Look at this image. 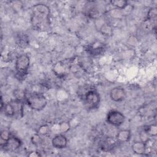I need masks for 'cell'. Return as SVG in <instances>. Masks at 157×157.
<instances>
[{
  "mask_svg": "<svg viewBox=\"0 0 157 157\" xmlns=\"http://www.w3.org/2000/svg\"><path fill=\"white\" fill-rule=\"evenodd\" d=\"M50 9L43 4H39L33 6L31 23L33 27L37 29L44 30L49 26Z\"/></svg>",
  "mask_w": 157,
  "mask_h": 157,
  "instance_id": "cell-1",
  "label": "cell"
},
{
  "mask_svg": "<svg viewBox=\"0 0 157 157\" xmlns=\"http://www.w3.org/2000/svg\"><path fill=\"white\" fill-rule=\"evenodd\" d=\"M25 101L33 110L40 111L44 109L47 104L46 98L39 92H28L25 93Z\"/></svg>",
  "mask_w": 157,
  "mask_h": 157,
  "instance_id": "cell-2",
  "label": "cell"
},
{
  "mask_svg": "<svg viewBox=\"0 0 157 157\" xmlns=\"http://www.w3.org/2000/svg\"><path fill=\"white\" fill-rule=\"evenodd\" d=\"M30 59L26 54H22L17 57L15 61V70L18 75L20 77H25L29 69Z\"/></svg>",
  "mask_w": 157,
  "mask_h": 157,
  "instance_id": "cell-3",
  "label": "cell"
},
{
  "mask_svg": "<svg viewBox=\"0 0 157 157\" xmlns=\"http://www.w3.org/2000/svg\"><path fill=\"white\" fill-rule=\"evenodd\" d=\"M84 101L87 108L90 109H95L100 102V96L96 91L91 90L85 94Z\"/></svg>",
  "mask_w": 157,
  "mask_h": 157,
  "instance_id": "cell-4",
  "label": "cell"
},
{
  "mask_svg": "<svg viewBox=\"0 0 157 157\" xmlns=\"http://www.w3.org/2000/svg\"><path fill=\"white\" fill-rule=\"evenodd\" d=\"M125 120L124 115L120 111L112 110L109 112L106 117V120L108 123L115 126H119L121 125Z\"/></svg>",
  "mask_w": 157,
  "mask_h": 157,
  "instance_id": "cell-5",
  "label": "cell"
},
{
  "mask_svg": "<svg viewBox=\"0 0 157 157\" xmlns=\"http://www.w3.org/2000/svg\"><path fill=\"white\" fill-rule=\"evenodd\" d=\"M21 145V142L19 138L14 136H10L9 139L1 146L8 151H15L20 148Z\"/></svg>",
  "mask_w": 157,
  "mask_h": 157,
  "instance_id": "cell-6",
  "label": "cell"
},
{
  "mask_svg": "<svg viewBox=\"0 0 157 157\" xmlns=\"http://www.w3.org/2000/svg\"><path fill=\"white\" fill-rule=\"evenodd\" d=\"M110 98L114 102H121L126 98L125 90L121 87H115L110 91Z\"/></svg>",
  "mask_w": 157,
  "mask_h": 157,
  "instance_id": "cell-7",
  "label": "cell"
},
{
  "mask_svg": "<svg viewBox=\"0 0 157 157\" xmlns=\"http://www.w3.org/2000/svg\"><path fill=\"white\" fill-rule=\"evenodd\" d=\"M67 144V140L66 136L63 134H59L53 137L52 140V144L53 147L56 148H66Z\"/></svg>",
  "mask_w": 157,
  "mask_h": 157,
  "instance_id": "cell-8",
  "label": "cell"
},
{
  "mask_svg": "<svg viewBox=\"0 0 157 157\" xmlns=\"http://www.w3.org/2000/svg\"><path fill=\"white\" fill-rule=\"evenodd\" d=\"M132 150L137 155H144L147 151V144L143 141L135 142L132 144Z\"/></svg>",
  "mask_w": 157,
  "mask_h": 157,
  "instance_id": "cell-9",
  "label": "cell"
},
{
  "mask_svg": "<svg viewBox=\"0 0 157 157\" xmlns=\"http://www.w3.org/2000/svg\"><path fill=\"white\" fill-rule=\"evenodd\" d=\"M131 133L128 129L120 130L117 134L116 140L120 143H124L128 142L131 138Z\"/></svg>",
  "mask_w": 157,
  "mask_h": 157,
  "instance_id": "cell-10",
  "label": "cell"
},
{
  "mask_svg": "<svg viewBox=\"0 0 157 157\" xmlns=\"http://www.w3.org/2000/svg\"><path fill=\"white\" fill-rule=\"evenodd\" d=\"M115 143H116V140H115L113 139L111 137H108L105 139L104 140H103V142L101 144V148L103 151H110L113 148V147H115Z\"/></svg>",
  "mask_w": 157,
  "mask_h": 157,
  "instance_id": "cell-11",
  "label": "cell"
},
{
  "mask_svg": "<svg viewBox=\"0 0 157 157\" xmlns=\"http://www.w3.org/2000/svg\"><path fill=\"white\" fill-rule=\"evenodd\" d=\"M110 3L120 9H123L128 6V1L124 0H113L110 1Z\"/></svg>",
  "mask_w": 157,
  "mask_h": 157,
  "instance_id": "cell-12",
  "label": "cell"
},
{
  "mask_svg": "<svg viewBox=\"0 0 157 157\" xmlns=\"http://www.w3.org/2000/svg\"><path fill=\"white\" fill-rule=\"evenodd\" d=\"M145 132L151 136H156L157 134V127L156 124L148 126L145 129Z\"/></svg>",
  "mask_w": 157,
  "mask_h": 157,
  "instance_id": "cell-13",
  "label": "cell"
},
{
  "mask_svg": "<svg viewBox=\"0 0 157 157\" xmlns=\"http://www.w3.org/2000/svg\"><path fill=\"white\" fill-rule=\"evenodd\" d=\"M10 132L9 131H7V130H3L2 131H1V134H0V137H1V139L2 141L4 142V143L1 144V145H2L3 144H4L9 139V137H10Z\"/></svg>",
  "mask_w": 157,
  "mask_h": 157,
  "instance_id": "cell-14",
  "label": "cell"
},
{
  "mask_svg": "<svg viewBox=\"0 0 157 157\" xmlns=\"http://www.w3.org/2000/svg\"><path fill=\"white\" fill-rule=\"evenodd\" d=\"M101 30L102 33L103 34H104L105 35H109L112 33L111 28L109 26H108L107 24H104V25H102Z\"/></svg>",
  "mask_w": 157,
  "mask_h": 157,
  "instance_id": "cell-15",
  "label": "cell"
},
{
  "mask_svg": "<svg viewBox=\"0 0 157 157\" xmlns=\"http://www.w3.org/2000/svg\"><path fill=\"white\" fill-rule=\"evenodd\" d=\"M31 142L34 145H37V144H39V143L41 142L42 141V139L41 137L39 136V135L36 134H34L32 137H31Z\"/></svg>",
  "mask_w": 157,
  "mask_h": 157,
  "instance_id": "cell-16",
  "label": "cell"
},
{
  "mask_svg": "<svg viewBox=\"0 0 157 157\" xmlns=\"http://www.w3.org/2000/svg\"><path fill=\"white\" fill-rule=\"evenodd\" d=\"M69 129V124L67 122H63L59 125V130L61 132H66Z\"/></svg>",
  "mask_w": 157,
  "mask_h": 157,
  "instance_id": "cell-17",
  "label": "cell"
},
{
  "mask_svg": "<svg viewBox=\"0 0 157 157\" xmlns=\"http://www.w3.org/2000/svg\"><path fill=\"white\" fill-rule=\"evenodd\" d=\"M49 132V128L47 125H43L40 127L39 133L42 135H45Z\"/></svg>",
  "mask_w": 157,
  "mask_h": 157,
  "instance_id": "cell-18",
  "label": "cell"
},
{
  "mask_svg": "<svg viewBox=\"0 0 157 157\" xmlns=\"http://www.w3.org/2000/svg\"><path fill=\"white\" fill-rule=\"evenodd\" d=\"M28 156L31 157H36V156H40V154L37 151H31L30 153H29Z\"/></svg>",
  "mask_w": 157,
  "mask_h": 157,
  "instance_id": "cell-19",
  "label": "cell"
}]
</instances>
